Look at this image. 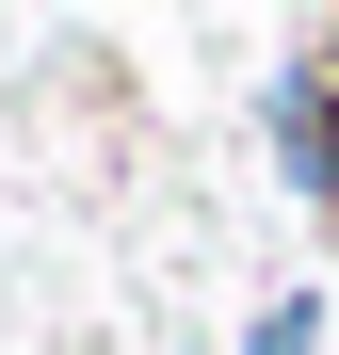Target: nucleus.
I'll list each match as a JSON object with an SVG mask.
<instances>
[{"label": "nucleus", "instance_id": "nucleus-1", "mask_svg": "<svg viewBox=\"0 0 339 355\" xmlns=\"http://www.w3.org/2000/svg\"><path fill=\"white\" fill-rule=\"evenodd\" d=\"M259 113H275V162H291V194H307V210H339V81H323V65H291Z\"/></svg>", "mask_w": 339, "mask_h": 355}, {"label": "nucleus", "instance_id": "nucleus-2", "mask_svg": "<svg viewBox=\"0 0 339 355\" xmlns=\"http://www.w3.org/2000/svg\"><path fill=\"white\" fill-rule=\"evenodd\" d=\"M243 355H323V307H307V291H291V307H275V323H259Z\"/></svg>", "mask_w": 339, "mask_h": 355}]
</instances>
